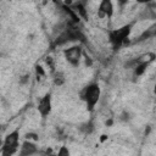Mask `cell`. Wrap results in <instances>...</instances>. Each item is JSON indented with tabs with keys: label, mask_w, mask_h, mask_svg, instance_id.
Listing matches in <instances>:
<instances>
[{
	"label": "cell",
	"mask_w": 156,
	"mask_h": 156,
	"mask_svg": "<svg viewBox=\"0 0 156 156\" xmlns=\"http://www.w3.org/2000/svg\"><path fill=\"white\" fill-rule=\"evenodd\" d=\"M132 28H133V23H127L119 28L111 29L108 32V41L115 50H118V48H121L123 44H126V41L132 32Z\"/></svg>",
	"instance_id": "cell-2"
},
{
	"label": "cell",
	"mask_w": 156,
	"mask_h": 156,
	"mask_svg": "<svg viewBox=\"0 0 156 156\" xmlns=\"http://www.w3.org/2000/svg\"><path fill=\"white\" fill-rule=\"evenodd\" d=\"M113 2L111 0H102L98 6V17L99 18H111L113 16Z\"/></svg>",
	"instance_id": "cell-6"
},
{
	"label": "cell",
	"mask_w": 156,
	"mask_h": 156,
	"mask_svg": "<svg viewBox=\"0 0 156 156\" xmlns=\"http://www.w3.org/2000/svg\"><path fill=\"white\" fill-rule=\"evenodd\" d=\"M71 9L84 21H88V10L85 7V2L83 1H77L74 4H71Z\"/></svg>",
	"instance_id": "cell-9"
},
{
	"label": "cell",
	"mask_w": 156,
	"mask_h": 156,
	"mask_svg": "<svg viewBox=\"0 0 156 156\" xmlns=\"http://www.w3.org/2000/svg\"><path fill=\"white\" fill-rule=\"evenodd\" d=\"M52 82H54V84H55V85H57V87L63 85V84H65V82H66L65 74H63L62 72H60V71L55 72V73H54V76H52Z\"/></svg>",
	"instance_id": "cell-11"
},
{
	"label": "cell",
	"mask_w": 156,
	"mask_h": 156,
	"mask_svg": "<svg viewBox=\"0 0 156 156\" xmlns=\"http://www.w3.org/2000/svg\"><path fill=\"white\" fill-rule=\"evenodd\" d=\"M82 55H83V49L80 45H73V46L63 50V56H65L66 61L73 67H77L79 65Z\"/></svg>",
	"instance_id": "cell-4"
},
{
	"label": "cell",
	"mask_w": 156,
	"mask_h": 156,
	"mask_svg": "<svg viewBox=\"0 0 156 156\" xmlns=\"http://www.w3.org/2000/svg\"><path fill=\"white\" fill-rule=\"evenodd\" d=\"M38 112L40 113L41 117H48L51 113L52 110V101H51V93H46L43 98H40V100L38 101Z\"/></svg>",
	"instance_id": "cell-5"
},
{
	"label": "cell",
	"mask_w": 156,
	"mask_h": 156,
	"mask_svg": "<svg viewBox=\"0 0 156 156\" xmlns=\"http://www.w3.org/2000/svg\"><path fill=\"white\" fill-rule=\"evenodd\" d=\"M55 156H71V154H69V150L67 146H61Z\"/></svg>",
	"instance_id": "cell-13"
},
{
	"label": "cell",
	"mask_w": 156,
	"mask_h": 156,
	"mask_svg": "<svg viewBox=\"0 0 156 156\" xmlns=\"http://www.w3.org/2000/svg\"><path fill=\"white\" fill-rule=\"evenodd\" d=\"M155 60H156V54L155 52H151V51L145 52V54H143V55H140V56L136 57V61L138 62H143V63H147V65H150Z\"/></svg>",
	"instance_id": "cell-10"
},
{
	"label": "cell",
	"mask_w": 156,
	"mask_h": 156,
	"mask_svg": "<svg viewBox=\"0 0 156 156\" xmlns=\"http://www.w3.org/2000/svg\"><path fill=\"white\" fill-rule=\"evenodd\" d=\"M156 37V22H154L151 26H149L139 37L138 39L135 40L136 43H141V41H146L151 38H155Z\"/></svg>",
	"instance_id": "cell-8"
},
{
	"label": "cell",
	"mask_w": 156,
	"mask_h": 156,
	"mask_svg": "<svg viewBox=\"0 0 156 156\" xmlns=\"http://www.w3.org/2000/svg\"><path fill=\"white\" fill-rule=\"evenodd\" d=\"M20 129H15L4 138L0 150L1 156H13L20 151Z\"/></svg>",
	"instance_id": "cell-3"
},
{
	"label": "cell",
	"mask_w": 156,
	"mask_h": 156,
	"mask_svg": "<svg viewBox=\"0 0 156 156\" xmlns=\"http://www.w3.org/2000/svg\"><path fill=\"white\" fill-rule=\"evenodd\" d=\"M24 138H26V140H30V141H37L39 138H38V134H35V133H27L26 135H24Z\"/></svg>",
	"instance_id": "cell-14"
},
{
	"label": "cell",
	"mask_w": 156,
	"mask_h": 156,
	"mask_svg": "<svg viewBox=\"0 0 156 156\" xmlns=\"http://www.w3.org/2000/svg\"><path fill=\"white\" fill-rule=\"evenodd\" d=\"M79 129H80L83 133H85V134H90V133L94 130V124H93L91 121H88V122L82 123L80 127H79Z\"/></svg>",
	"instance_id": "cell-12"
},
{
	"label": "cell",
	"mask_w": 156,
	"mask_h": 156,
	"mask_svg": "<svg viewBox=\"0 0 156 156\" xmlns=\"http://www.w3.org/2000/svg\"><path fill=\"white\" fill-rule=\"evenodd\" d=\"M35 68H37V73H38V74H40V76H44V71H43V68H41L40 66H37Z\"/></svg>",
	"instance_id": "cell-15"
},
{
	"label": "cell",
	"mask_w": 156,
	"mask_h": 156,
	"mask_svg": "<svg viewBox=\"0 0 156 156\" xmlns=\"http://www.w3.org/2000/svg\"><path fill=\"white\" fill-rule=\"evenodd\" d=\"M38 152V146L34 141L30 140H26L21 144L20 151H18V156H33Z\"/></svg>",
	"instance_id": "cell-7"
},
{
	"label": "cell",
	"mask_w": 156,
	"mask_h": 156,
	"mask_svg": "<svg viewBox=\"0 0 156 156\" xmlns=\"http://www.w3.org/2000/svg\"><path fill=\"white\" fill-rule=\"evenodd\" d=\"M100 95H101V89H100V87H99V84L96 82L89 83L80 91V99L85 102L87 108L89 111L94 110L95 105L98 104V101L100 99Z\"/></svg>",
	"instance_id": "cell-1"
}]
</instances>
